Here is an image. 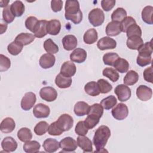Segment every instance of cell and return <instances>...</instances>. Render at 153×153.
<instances>
[{"mask_svg": "<svg viewBox=\"0 0 153 153\" xmlns=\"http://www.w3.org/2000/svg\"><path fill=\"white\" fill-rule=\"evenodd\" d=\"M111 136V130L109 128L105 125L100 126L96 130L93 139V142L95 146L96 150L95 152H101Z\"/></svg>", "mask_w": 153, "mask_h": 153, "instance_id": "1", "label": "cell"}, {"mask_svg": "<svg viewBox=\"0 0 153 153\" xmlns=\"http://www.w3.org/2000/svg\"><path fill=\"white\" fill-rule=\"evenodd\" d=\"M103 114V108L100 104L94 103L90 106L87 117L84 120V124L88 129L93 128L100 121Z\"/></svg>", "mask_w": 153, "mask_h": 153, "instance_id": "2", "label": "cell"}, {"mask_svg": "<svg viewBox=\"0 0 153 153\" xmlns=\"http://www.w3.org/2000/svg\"><path fill=\"white\" fill-rule=\"evenodd\" d=\"M90 23L94 27L100 26L104 22L105 14L103 11L99 8H96L90 11L88 16Z\"/></svg>", "mask_w": 153, "mask_h": 153, "instance_id": "3", "label": "cell"}, {"mask_svg": "<svg viewBox=\"0 0 153 153\" xmlns=\"http://www.w3.org/2000/svg\"><path fill=\"white\" fill-rule=\"evenodd\" d=\"M114 93L117 96L118 99L121 102L128 100L131 94V89L125 84L118 85L114 90Z\"/></svg>", "mask_w": 153, "mask_h": 153, "instance_id": "4", "label": "cell"}, {"mask_svg": "<svg viewBox=\"0 0 153 153\" xmlns=\"http://www.w3.org/2000/svg\"><path fill=\"white\" fill-rule=\"evenodd\" d=\"M111 114L115 119L117 120H123L128 116V107L126 105L120 103L112 109Z\"/></svg>", "mask_w": 153, "mask_h": 153, "instance_id": "5", "label": "cell"}, {"mask_svg": "<svg viewBox=\"0 0 153 153\" xmlns=\"http://www.w3.org/2000/svg\"><path fill=\"white\" fill-rule=\"evenodd\" d=\"M56 123L63 131H69L72 127L74 120L70 115L68 114H63L59 117Z\"/></svg>", "mask_w": 153, "mask_h": 153, "instance_id": "6", "label": "cell"}, {"mask_svg": "<svg viewBox=\"0 0 153 153\" xmlns=\"http://www.w3.org/2000/svg\"><path fill=\"white\" fill-rule=\"evenodd\" d=\"M39 96L44 100L50 102L54 101L57 99V92L53 87H44L40 90Z\"/></svg>", "mask_w": 153, "mask_h": 153, "instance_id": "7", "label": "cell"}, {"mask_svg": "<svg viewBox=\"0 0 153 153\" xmlns=\"http://www.w3.org/2000/svg\"><path fill=\"white\" fill-rule=\"evenodd\" d=\"M36 101V97L35 94L32 92H27L22 97L20 105L23 110L29 111L33 106Z\"/></svg>", "mask_w": 153, "mask_h": 153, "instance_id": "8", "label": "cell"}, {"mask_svg": "<svg viewBox=\"0 0 153 153\" xmlns=\"http://www.w3.org/2000/svg\"><path fill=\"white\" fill-rule=\"evenodd\" d=\"M59 145L63 151L65 152H74L78 147L76 141L71 137L63 138L59 142Z\"/></svg>", "mask_w": 153, "mask_h": 153, "instance_id": "9", "label": "cell"}, {"mask_svg": "<svg viewBox=\"0 0 153 153\" xmlns=\"http://www.w3.org/2000/svg\"><path fill=\"white\" fill-rule=\"evenodd\" d=\"M50 109L48 106L44 103H38L36 105L33 109V115L37 118H47L49 116Z\"/></svg>", "mask_w": 153, "mask_h": 153, "instance_id": "10", "label": "cell"}, {"mask_svg": "<svg viewBox=\"0 0 153 153\" xmlns=\"http://www.w3.org/2000/svg\"><path fill=\"white\" fill-rule=\"evenodd\" d=\"M97 46L100 50L114 49L117 47V42L109 36H104L98 41Z\"/></svg>", "mask_w": 153, "mask_h": 153, "instance_id": "11", "label": "cell"}, {"mask_svg": "<svg viewBox=\"0 0 153 153\" xmlns=\"http://www.w3.org/2000/svg\"><path fill=\"white\" fill-rule=\"evenodd\" d=\"M136 95L140 100L147 101L152 97V90L146 85H140L136 89Z\"/></svg>", "mask_w": 153, "mask_h": 153, "instance_id": "12", "label": "cell"}, {"mask_svg": "<svg viewBox=\"0 0 153 153\" xmlns=\"http://www.w3.org/2000/svg\"><path fill=\"white\" fill-rule=\"evenodd\" d=\"M76 70V66L72 61H66L62 65L60 74L66 77H71L75 74Z\"/></svg>", "mask_w": 153, "mask_h": 153, "instance_id": "13", "label": "cell"}, {"mask_svg": "<svg viewBox=\"0 0 153 153\" xmlns=\"http://www.w3.org/2000/svg\"><path fill=\"white\" fill-rule=\"evenodd\" d=\"M56 62L55 56L53 54L46 53L42 55L39 59V63L43 69H48L53 67Z\"/></svg>", "mask_w": 153, "mask_h": 153, "instance_id": "14", "label": "cell"}, {"mask_svg": "<svg viewBox=\"0 0 153 153\" xmlns=\"http://www.w3.org/2000/svg\"><path fill=\"white\" fill-rule=\"evenodd\" d=\"M87 58L86 51L81 48L75 49L70 54V59L72 62L81 63L84 62Z\"/></svg>", "mask_w": 153, "mask_h": 153, "instance_id": "15", "label": "cell"}, {"mask_svg": "<svg viewBox=\"0 0 153 153\" xmlns=\"http://www.w3.org/2000/svg\"><path fill=\"white\" fill-rule=\"evenodd\" d=\"M1 147L5 152H14L17 148V143L13 137L7 136L2 140Z\"/></svg>", "mask_w": 153, "mask_h": 153, "instance_id": "16", "label": "cell"}, {"mask_svg": "<svg viewBox=\"0 0 153 153\" xmlns=\"http://www.w3.org/2000/svg\"><path fill=\"white\" fill-rule=\"evenodd\" d=\"M77 145L84 152L93 151V145L91 140L85 136H79L77 137Z\"/></svg>", "mask_w": 153, "mask_h": 153, "instance_id": "17", "label": "cell"}, {"mask_svg": "<svg viewBox=\"0 0 153 153\" xmlns=\"http://www.w3.org/2000/svg\"><path fill=\"white\" fill-rule=\"evenodd\" d=\"M62 44L65 50L71 51L76 47L78 44L77 39L73 35H67L63 38Z\"/></svg>", "mask_w": 153, "mask_h": 153, "instance_id": "18", "label": "cell"}, {"mask_svg": "<svg viewBox=\"0 0 153 153\" xmlns=\"http://www.w3.org/2000/svg\"><path fill=\"white\" fill-rule=\"evenodd\" d=\"M106 33L109 36H115L118 35L121 32L120 22L112 21L107 25L106 27Z\"/></svg>", "mask_w": 153, "mask_h": 153, "instance_id": "19", "label": "cell"}, {"mask_svg": "<svg viewBox=\"0 0 153 153\" xmlns=\"http://www.w3.org/2000/svg\"><path fill=\"white\" fill-rule=\"evenodd\" d=\"M65 15H73L78 13L81 10L78 1L68 0L65 2Z\"/></svg>", "mask_w": 153, "mask_h": 153, "instance_id": "20", "label": "cell"}, {"mask_svg": "<svg viewBox=\"0 0 153 153\" xmlns=\"http://www.w3.org/2000/svg\"><path fill=\"white\" fill-rule=\"evenodd\" d=\"M15 127L16 123L14 120L11 117H7L2 121L0 130L2 133H10L14 130Z\"/></svg>", "mask_w": 153, "mask_h": 153, "instance_id": "21", "label": "cell"}, {"mask_svg": "<svg viewBox=\"0 0 153 153\" xmlns=\"http://www.w3.org/2000/svg\"><path fill=\"white\" fill-rule=\"evenodd\" d=\"M61 29V23L57 19H53L47 22V31L51 35H57Z\"/></svg>", "mask_w": 153, "mask_h": 153, "instance_id": "22", "label": "cell"}, {"mask_svg": "<svg viewBox=\"0 0 153 153\" xmlns=\"http://www.w3.org/2000/svg\"><path fill=\"white\" fill-rule=\"evenodd\" d=\"M42 146L44 150L47 152H54L59 149V142L52 138H48L45 139L43 143Z\"/></svg>", "mask_w": 153, "mask_h": 153, "instance_id": "23", "label": "cell"}, {"mask_svg": "<svg viewBox=\"0 0 153 153\" xmlns=\"http://www.w3.org/2000/svg\"><path fill=\"white\" fill-rule=\"evenodd\" d=\"M89 108L90 106L88 103L83 101H79L75 103L74 111L77 116L81 117L88 114Z\"/></svg>", "mask_w": 153, "mask_h": 153, "instance_id": "24", "label": "cell"}, {"mask_svg": "<svg viewBox=\"0 0 153 153\" xmlns=\"http://www.w3.org/2000/svg\"><path fill=\"white\" fill-rule=\"evenodd\" d=\"M35 36L32 33H21L16 37L14 41L24 46L27 45L33 42L35 39Z\"/></svg>", "mask_w": 153, "mask_h": 153, "instance_id": "25", "label": "cell"}, {"mask_svg": "<svg viewBox=\"0 0 153 153\" xmlns=\"http://www.w3.org/2000/svg\"><path fill=\"white\" fill-rule=\"evenodd\" d=\"M126 44L130 49L137 50L143 44V41L140 36H133L128 38Z\"/></svg>", "mask_w": 153, "mask_h": 153, "instance_id": "26", "label": "cell"}, {"mask_svg": "<svg viewBox=\"0 0 153 153\" xmlns=\"http://www.w3.org/2000/svg\"><path fill=\"white\" fill-rule=\"evenodd\" d=\"M72 79L71 77H66L61 74H58L55 79V83L60 88H69L72 84Z\"/></svg>", "mask_w": 153, "mask_h": 153, "instance_id": "27", "label": "cell"}, {"mask_svg": "<svg viewBox=\"0 0 153 153\" xmlns=\"http://www.w3.org/2000/svg\"><path fill=\"white\" fill-rule=\"evenodd\" d=\"M97 32L95 29L93 28H91L87 30L83 36V40L87 44H94L97 40Z\"/></svg>", "mask_w": 153, "mask_h": 153, "instance_id": "28", "label": "cell"}, {"mask_svg": "<svg viewBox=\"0 0 153 153\" xmlns=\"http://www.w3.org/2000/svg\"><path fill=\"white\" fill-rule=\"evenodd\" d=\"M10 9L15 17H20L25 12V5L20 1H16L10 5Z\"/></svg>", "mask_w": 153, "mask_h": 153, "instance_id": "29", "label": "cell"}, {"mask_svg": "<svg viewBox=\"0 0 153 153\" xmlns=\"http://www.w3.org/2000/svg\"><path fill=\"white\" fill-rule=\"evenodd\" d=\"M47 22H48L45 20H39L38 25L36 29L35 30L34 32L33 33L35 37H37L38 38H41L45 36L48 33L47 31Z\"/></svg>", "mask_w": 153, "mask_h": 153, "instance_id": "30", "label": "cell"}, {"mask_svg": "<svg viewBox=\"0 0 153 153\" xmlns=\"http://www.w3.org/2000/svg\"><path fill=\"white\" fill-rule=\"evenodd\" d=\"M138 74L133 70H130L129 71H127V73L126 74L123 79V82L125 85H133L138 81Z\"/></svg>", "mask_w": 153, "mask_h": 153, "instance_id": "31", "label": "cell"}, {"mask_svg": "<svg viewBox=\"0 0 153 153\" xmlns=\"http://www.w3.org/2000/svg\"><path fill=\"white\" fill-rule=\"evenodd\" d=\"M41 145L36 140H29L23 145V150L27 153H36L40 149Z\"/></svg>", "mask_w": 153, "mask_h": 153, "instance_id": "32", "label": "cell"}, {"mask_svg": "<svg viewBox=\"0 0 153 153\" xmlns=\"http://www.w3.org/2000/svg\"><path fill=\"white\" fill-rule=\"evenodd\" d=\"M84 90L87 94L91 96H97L100 94L97 84L95 81L87 82L84 86Z\"/></svg>", "mask_w": 153, "mask_h": 153, "instance_id": "33", "label": "cell"}, {"mask_svg": "<svg viewBox=\"0 0 153 153\" xmlns=\"http://www.w3.org/2000/svg\"><path fill=\"white\" fill-rule=\"evenodd\" d=\"M153 7L151 5L146 6L142 11L141 16L142 20L149 25L152 24Z\"/></svg>", "mask_w": 153, "mask_h": 153, "instance_id": "34", "label": "cell"}, {"mask_svg": "<svg viewBox=\"0 0 153 153\" xmlns=\"http://www.w3.org/2000/svg\"><path fill=\"white\" fill-rule=\"evenodd\" d=\"M114 66L117 71L123 74L128 71L129 68V63L127 60L119 57L115 62Z\"/></svg>", "mask_w": 153, "mask_h": 153, "instance_id": "35", "label": "cell"}, {"mask_svg": "<svg viewBox=\"0 0 153 153\" xmlns=\"http://www.w3.org/2000/svg\"><path fill=\"white\" fill-rule=\"evenodd\" d=\"M17 137L23 142H26L30 140L32 138L31 130L27 127L21 128L17 132Z\"/></svg>", "mask_w": 153, "mask_h": 153, "instance_id": "36", "label": "cell"}, {"mask_svg": "<svg viewBox=\"0 0 153 153\" xmlns=\"http://www.w3.org/2000/svg\"><path fill=\"white\" fill-rule=\"evenodd\" d=\"M117 103V98L113 96L110 95L104 99H103L100 102V105L106 110H109L112 108Z\"/></svg>", "mask_w": 153, "mask_h": 153, "instance_id": "37", "label": "cell"}, {"mask_svg": "<svg viewBox=\"0 0 153 153\" xmlns=\"http://www.w3.org/2000/svg\"><path fill=\"white\" fill-rule=\"evenodd\" d=\"M102 74L103 76L108 78L112 82H116L119 79L118 72L112 68H106L103 70Z\"/></svg>", "mask_w": 153, "mask_h": 153, "instance_id": "38", "label": "cell"}, {"mask_svg": "<svg viewBox=\"0 0 153 153\" xmlns=\"http://www.w3.org/2000/svg\"><path fill=\"white\" fill-rule=\"evenodd\" d=\"M127 17V12L123 8L119 7L114 11L111 15V19L112 21L121 22L125 17Z\"/></svg>", "mask_w": 153, "mask_h": 153, "instance_id": "39", "label": "cell"}, {"mask_svg": "<svg viewBox=\"0 0 153 153\" xmlns=\"http://www.w3.org/2000/svg\"><path fill=\"white\" fill-rule=\"evenodd\" d=\"M118 54L114 52H110L105 54L103 56V61L105 65L114 66L115 62L119 58Z\"/></svg>", "mask_w": 153, "mask_h": 153, "instance_id": "40", "label": "cell"}, {"mask_svg": "<svg viewBox=\"0 0 153 153\" xmlns=\"http://www.w3.org/2000/svg\"><path fill=\"white\" fill-rule=\"evenodd\" d=\"M44 50L49 54H55L59 51V47L51 39H47L44 42Z\"/></svg>", "mask_w": 153, "mask_h": 153, "instance_id": "41", "label": "cell"}, {"mask_svg": "<svg viewBox=\"0 0 153 153\" xmlns=\"http://www.w3.org/2000/svg\"><path fill=\"white\" fill-rule=\"evenodd\" d=\"M97 84L100 93L102 94H106L111 91L112 89V85L105 79H99L97 81Z\"/></svg>", "mask_w": 153, "mask_h": 153, "instance_id": "42", "label": "cell"}, {"mask_svg": "<svg viewBox=\"0 0 153 153\" xmlns=\"http://www.w3.org/2000/svg\"><path fill=\"white\" fill-rule=\"evenodd\" d=\"M23 45L19 44V42H16V41H13L10 44H8L7 47L8 51L13 56H17L19 53H21V51L23 50Z\"/></svg>", "mask_w": 153, "mask_h": 153, "instance_id": "43", "label": "cell"}, {"mask_svg": "<svg viewBox=\"0 0 153 153\" xmlns=\"http://www.w3.org/2000/svg\"><path fill=\"white\" fill-rule=\"evenodd\" d=\"M126 32L128 38L133 36H139L141 37L142 36V30L140 29V27L137 25L136 23L130 26Z\"/></svg>", "mask_w": 153, "mask_h": 153, "instance_id": "44", "label": "cell"}, {"mask_svg": "<svg viewBox=\"0 0 153 153\" xmlns=\"http://www.w3.org/2000/svg\"><path fill=\"white\" fill-rule=\"evenodd\" d=\"M48 127L49 126L46 121H40L35 126L34 132L38 136H42L47 131Z\"/></svg>", "mask_w": 153, "mask_h": 153, "instance_id": "45", "label": "cell"}, {"mask_svg": "<svg viewBox=\"0 0 153 153\" xmlns=\"http://www.w3.org/2000/svg\"><path fill=\"white\" fill-rule=\"evenodd\" d=\"M39 23V20L34 16L28 17L25 21V26L32 33L34 32Z\"/></svg>", "mask_w": 153, "mask_h": 153, "instance_id": "46", "label": "cell"}, {"mask_svg": "<svg viewBox=\"0 0 153 153\" xmlns=\"http://www.w3.org/2000/svg\"><path fill=\"white\" fill-rule=\"evenodd\" d=\"M151 62H152L151 56L138 54V56L136 59V62L139 66L141 67H144L146 65L151 64Z\"/></svg>", "mask_w": 153, "mask_h": 153, "instance_id": "47", "label": "cell"}, {"mask_svg": "<svg viewBox=\"0 0 153 153\" xmlns=\"http://www.w3.org/2000/svg\"><path fill=\"white\" fill-rule=\"evenodd\" d=\"M2 17L3 20L7 23H10L14 21L15 16L10 9V6L8 5L7 7L4 8L2 11Z\"/></svg>", "mask_w": 153, "mask_h": 153, "instance_id": "48", "label": "cell"}, {"mask_svg": "<svg viewBox=\"0 0 153 153\" xmlns=\"http://www.w3.org/2000/svg\"><path fill=\"white\" fill-rule=\"evenodd\" d=\"M136 23V22L135 20L132 17L127 16V17H125L120 22V27H121V32H126L130 26H131V25Z\"/></svg>", "mask_w": 153, "mask_h": 153, "instance_id": "49", "label": "cell"}, {"mask_svg": "<svg viewBox=\"0 0 153 153\" xmlns=\"http://www.w3.org/2000/svg\"><path fill=\"white\" fill-rule=\"evenodd\" d=\"M137 50L139 54L151 56L152 53L151 41L149 42H146L145 44H143Z\"/></svg>", "mask_w": 153, "mask_h": 153, "instance_id": "50", "label": "cell"}, {"mask_svg": "<svg viewBox=\"0 0 153 153\" xmlns=\"http://www.w3.org/2000/svg\"><path fill=\"white\" fill-rule=\"evenodd\" d=\"M48 133L51 136H60L62 134L63 131L59 127L56 121L52 123L48 127Z\"/></svg>", "mask_w": 153, "mask_h": 153, "instance_id": "51", "label": "cell"}, {"mask_svg": "<svg viewBox=\"0 0 153 153\" xmlns=\"http://www.w3.org/2000/svg\"><path fill=\"white\" fill-rule=\"evenodd\" d=\"M11 66V61L9 58L3 54L0 55V71L4 72L7 71Z\"/></svg>", "mask_w": 153, "mask_h": 153, "instance_id": "52", "label": "cell"}, {"mask_svg": "<svg viewBox=\"0 0 153 153\" xmlns=\"http://www.w3.org/2000/svg\"><path fill=\"white\" fill-rule=\"evenodd\" d=\"M88 131V128L85 126L84 124V121H79L75 128V132L79 136H85Z\"/></svg>", "mask_w": 153, "mask_h": 153, "instance_id": "53", "label": "cell"}, {"mask_svg": "<svg viewBox=\"0 0 153 153\" xmlns=\"http://www.w3.org/2000/svg\"><path fill=\"white\" fill-rule=\"evenodd\" d=\"M65 17L66 20H71L74 24H79L82 20V13L80 11L78 13L73 15H65Z\"/></svg>", "mask_w": 153, "mask_h": 153, "instance_id": "54", "label": "cell"}, {"mask_svg": "<svg viewBox=\"0 0 153 153\" xmlns=\"http://www.w3.org/2000/svg\"><path fill=\"white\" fill-rule=\"evenodd\" d=\"M115 2V0H103L101 1V6L104 11H109L114 8Z\"/></svg>", "mask_w": 153, "mask_h": 153, "instance_id": "55", "label": "cell"}, {"mask_svg": "<svg viewBox=\"0 0 153 153\" xmlns=\"http://www.w3.org/2000/svg\"><path fill=\"white\" fill-rule=\"evenodd\" d=\"M152 72H153V69L152 66H151L149 67L146 68L143 73V78L144 79L150 83L153 82V79H152Z\"/></svg>", "mask_w": 153, "mask_h": 153, "instance_id": "56", "label": "cell"}, {"mask_svg": "<svg viewBox=\"0 0 153 153\" xmlns=\"http://www.w3.org/2000/svg\"><path fill=\"white\" fill-rule=\"evenodd\" d=\"M63 7V1L61 0H52L51 1V8L55 12L60 11Z\"/></svg>", "mask_w": 153, "mask_h": 153, "instance_id": "57", "label": "cell"}, {"mask_svg": "<svg viewBox=\"0 0 153 153\" xmlns=\"http://www.w3.org/2000/svg\"><path fill=\"white\" fill-rule=\"evenodd\" d=\"M7 28V25L5 23L2 22V20H1V34H2L4 32H5Z\"/></svg>", "mask_w": 153, "mask_h": 153, "instance_id": "58", "label": "cell"}, {"mask_svg": "<svg viewBox=\"0 0 153 153\" xmlns=\"http://www.w3.org/2000/svg\"><path fill=\"white\" fill-rule=\"evenodd\" d=\"M0 2H1V5H0L1 7L5 8L8 5V4L9 2V1H1Z\"/></svg>", "mask_w": 153, "mask_h": 153, "instance_id": "59", "label": "cell"}]
</instances>
